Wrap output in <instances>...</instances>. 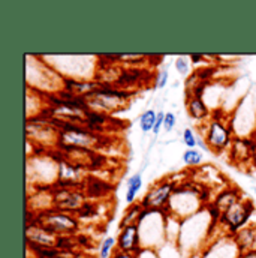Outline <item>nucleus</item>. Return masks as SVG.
Instances as JSON below:
<instances>
[{
  "mask_svg": "<svg viewBox=\"0 0 256 258\" xmlns=\"http://www.w3.org/2000/svg\"><path fill=\"white\" fill-rule=\"evenodd\" d=\"M116 239H117V251L120 252L130 254L138 258L144 251L138 225H129L125 228H119V234Z\"/></svg>",
  "mask_w": 256,
  "mask_h": 258,
  "instance_id": "12",
  "label": "nucleus"
},
{
  "mask_svg": "<svg viewBox=\"0 0 256 258\" xmlns=\"http://www.w3.org/2000/svg\"><path fill=\"white\" fill-rule=\"evenodd\" d=\"M235 258H256V248L250 249V251H246V252H240Z\"/></svg>",
  "mask_w": 256,
  "mask_h": 258,
  "instance_id": "31",
  "label": "nucleus"
},
{
  "mask_svg": "<svg viewBox=\"0 0 256 258\" xmlns=\"http://www.w3.org/2000/svg\"><path fill=\"white\" fill-rule=\"evenodd\" d=\"M111 258H136V257H133V255H130V254L120 252V251H116V252H114V255H113Z\"/></svg>",
  "mask_w": 256,
  "mask_h": 258,
  "instance_id": "32",
  "label": "nucleus"
},
{
  "mask_svg": "<svg viewBox=\"0 0 256 258\" xmlns=\"http://www.w3.org/2000/svg\"><path fill=\"white\" fill-rule=\"evenodd\" d=\"M176 125H177V117H176V114H174V113H171V111L165 113L163 129H165L166 132H173L174 128H176Z\"/></svg>",
  "mask_w": 256,
  "mask_h": 258,
  "instance_id": "27",
  "label": "nucleus"
},
{
  "mask_svg": "<svg viewBox=\"0 0 256 258\" xmlns=\"http://www.w3.org/2000/svg\"><path fill=\"white\" fill-rule=\"evenodd\" d=\"M156 119H157V113L154 110H145L141 116H139V128L144 134L153 132L154 125H156Z\"/></svg>",
  "mask_w": 256,
  "mask_h": 258,
  "instance_id": "20",
  "label": "nucleus"
},
{
  "mask_svg": "<svg viewBox=\"0 0 256 258\" xmlns=\"http://www.w3.org/2000/svg\"><path fill=\"white\" fill-rule=\"evenodd\" d=\"M75 239H76V243H78V248H79V251H86V249H89V248H92V239L87 236V234H84V233H78L76 236H75Z\"/></svg>",
  "mask_w": 256,
  "mask_h": 258,
  "instance_id": "26",
  "label": "nucleus"
},
{
  "mask_svg": "<svg viewBox=\"0 0 256 258\" xmlns=\"http://www.w3.org/2000/svg\"><path fill=\"white\" fill-rule=\"evenodd\" d=\"M176 66V71L183 75V77H189L191 75V68H192V62H191V57L189 56H179L174 62Z\"/></svg>",
  "mask_w": 256,
  "mask_h": 258,
  "instance_id": "23",
  "label": "nucleus"
},
{
  "mask_svg": "<svg viewBox=\"0 0 256 258\" xmlns=\"http://www.w3.org/2000/svg\"><path fill=\"white\" fill-rule=\"evenodd\" d=\"M182 140H183V143H185V146H186L188 149H196V146H198V143H199V137H198V134L195 132V129L192 128H186L183 131Z\"/></svg>",
  "mask_w": 256,
  "mask_h": 258,
  "instance_id": "24",
  "label": "nucleus"
},
{
  "mask_svg": "<svg viewBox=\"0 0 256 258\" xmlns=\"http://www.w3.org/2000/svg\"><path fill=\"white\" fill-rule=\"evenodd\" d=\"M87 200L89 198L82 188H66V186L51 188L53 207L62 212L76 215Z\"/></svg>",
  "mask_w": 256,
  "mask_h": 258,
  "instance_id": "9",
  "label": "nucleus"
},
{
  "mask_svg": "<svg viewBox=\"0 0 256 258\" xmlns=\"http://www.w3.org/2000/svg\"><path fill=\"white\" fill-rule=\"evenodd\" d=\"M256 138L255 135H235L229 150L228 158L229 162L235 167H247L252 165V156L255 152Z\"/></svg>",
  "mask_w": 256,
  "mask_h": 258,
  "instance_id": "10",
  "label": "nucleus"
},
{
  "mask_svg": "<svg viewBox=\"0 0 256 258\" xmlns=\"http://www.w3.org/2000/svg\"><path fill=\"white\" fill-rule=\"evenodd\" d=\"M201 137L205 143V147L213 153L222 155L228 152L235 138L232 119H228V114L220 108L213 110L211 117L201 125Z\"/></svg>",
  "mask_w": 256,
  "mask_h": 258,
  "instance_id": "1",
  "label": "nucleus"
},
{
  "mask_svg": "<svg viewBox=\"0 0 256 258\" xmlns=\"http://www.w3.org/2000/svg\"><path fill=\"white\" fill-rule=\"evenodd\" d=\"M255 194H256V188H255Z\"/></svg>",
  "mask_w": 256,
  "mask_h": 258,
  "instance_id": "34",
  "label": "nucleus"
},
{
  "mask_svg": "<svg viewBox=\"0 0 256 258\" xmlns=\"http://www.w3.org/2000/svg\"><path fill=\"white\" fill-rule=\"evenodd\" d=\"M186 110L189 117L193 119L196 123L202 125L205 123L210 117H211V110L208 108V105L205 104L204 98H198V96H188L186 98Z\"/></svg>",
  "mask_w": 256,
  "mask_h": 258,
  "instance_id": "14",
  "label": "nucleus"
},
{
  "mask_svg": "<svg viewBox=\"0 0 256 258\" xmlns=\"http://www.w3.org/2000/svg\"><path fill=\"white\" fill-rule=\"evenodd\" d=\"M132 96H133L132 90H125L113 84L101 83L98 89L86 95L82 99L89 111H96V113H102L107 116H113L128 107Z\"/></svg>",
  "mask_w": 256,
  "mask_h": 258,
  "instance_id": "3",
  "label": "nucleus"
},
{
  "mask_svg": "<svg viewBox=\"0 0 256 258\" xmlns=\"http://www.w3.org/2000/svg\"><path fill=\"white\" fill-rule=\"evenodd\" d=\"M168 219L169 215L165 212L157 210H144L138 228L141 234V242L144 249H157L160 245H165L168 242Z\"/></svg>",
  "mask_w": 256,
  "mask_h": 258,
  "instance_id": "5",
  "label": "nucleus"
},
{
  "mask_svg": "<svg viewBox=\"0 0 256 258\" xmlns=\"http://www.w3.org/2000/svg\"><path fill=\"white\" fill-rule=\"evenodd\" d=\"M189 57H191V62H192V64L204 63V60L207 59V57H205V54H202V53H192Z\"/></svg>",
  "mask_w": 256,
  "mask_h": 258,
  "instance_id": "30",
  "label": "nucleus"
},
{
  "mask_svg": "<svg viewBox=\"0 0 256 258\" xmlns=\"http://www.w3.org/2000/svg\"><path fill=\"white\" fill-rule=\"evenodd\" d=\"M231 242L234 243V246L237 248L238 254L240 252H246L250 249L256 248V224H250L247 227H244L243 230H240L232 239Z\"/></svg>",
  "mask_w": 256,
  "mask_h": 258,
  "instance_id": "15",
  "label": "nucleus"
},
{
  "mask_svg": "<svg viewBox=\"0 0 256 258\" xmlns=\"http://www.w3.org/2000/svg\"><path fill=\"white\" fill-rule=\"evenodd\" d=\"M96 215H98V201H93V200H87L84 206L79 209V212L76 213L79 221L96 218Z\"/></svg>",
  "mask_w": 256,
  "mask_h": 258,
  "instance_id": "22",
  "label": "nucleus"
},
{
  "mask_svg": "<svg viewBox=\"0 0 256 258\" xmlns=\"http://www.w3.org/2000/svg\"><path fill=\"white\" fill-rule=\"evenodd\" d=\"M56 243H57V236L45 230L35 219L26 222V245L29 251L56 248Z\"/></svg>",
  "mask_w": 256,
  "mask_h": 258,
  "instance_id": "11",
  "label": "nucleus"
},
{
  "mask_svg": "<svg viewBox=\"0 0 256 258\" xmlns=\"http://www.w3.org/2000/svg\"><path fill=\"white\" fill-rule=\"evenodd\" d=\"M255 135V134H253ZM256 138V135H255ZM252 167L256 170V147H255V152H253V156H252Z\"/></svg>",
  "mask_w": 256,
  "mask_h": 258,
  "instance_id": "33",
  "label": "nucleus"
},
{
  "mask_svg": "<svg viewBox=\"0 0 256 258\" xmlns=\"http://www.w3.org/2000/svg\"><path fill=\"white\" fill-rule=\"evenodd\" d=\"M243 198H246V197H244V194H243L241 189H238V188L234 186V185H228V186H225L222 191L214 194L211 203L223 213V212H226L228 209H231L234 204H237L238 201H241Z\"/></svg>",
  "mask_w": 256,
  "mask_h": 258,
  "instance_id": "13",
  "label": "nucleus"
},
{
  "mask_svg": "<svg viewBox=\"0 0 256 258\" xmlns=\"http://www.w3.org/2000/svg\"><path fill=\"white\" fill-rule=\"evenodd\" d=\"M117 251V239L113 236L105 237L98 248V258H111Z\"/></svg>",
  "mask_w": 256,
  "mask_h": 258,
  "instance_id": "19",
  "label": "nucleus"
},
{
  "mask_svg": "<svg viewBox=\"0 0 256 258\" xmlns=\"http://www.w3.org/2000/svg\"><path fill=\"white\" fill-rule=\"evenodd\" d=\"M142 212H144V207L141 206V203H133V204L128 206V209L125 210V213L119 222V228H125L129 225H138Z\"/></svg>",
  "mask_w": 256,
  "mask_h": 258,
  "instance_id": "17",
  "label": "nucleus"
},
{
  "mask_svg": "<svg viewBox=\"0 0 256 258\" xmlns=\"http://www.w3.org/2000/svg\"><path fill=\"white\" fill-rule=\"evenodd\" d=\"M35 221L54 236H76L81 228V221L76 215L57 210L54 207L38 212Z\"/></svg>",
  "mask_w": 256,
  "mask_h": 258,
  "instance_id": "6",
  "label": "nucleus"
},
{
  "mask_svg": "<svg viewBox=\"0 0 256 258\" xmlns=\"http://www.w3.org/2000/svg\"><path fill=\"white\" fill-rule=\"evenodd\" d=\"M255 212V203L250 198H243L237 204H234L231 209L222 213L219 227L225 231V234L232 239L240 230L250 225L252 215Z\"/></svg>",
  "mask_w": 256,
  "mask_h": 258,
  "instance_id": "7",
  "label": "nucleus"
},
{
  "mask_svg": "<svg viewBox=\"0 0 256 258\" xmlns=\"http://www.w3.org/2000/svg\"><path fill=\"white\" fill-rule=\"evenodd\" d=\"M204 186H205L204 183H199L192 179L182 180L169 201L168 215L179 221H185L193 215L202 212L207 206L202 200Z\"/></svg>",
  "mask_w": 256,
  "mask_h": 258,
  "instance_id": "2",
  "label": "nucleus"
},
{
  "mask_svg": "<svg viewBox=\"0 0 256 258\" xmlns=\"http://www.w3.org/2000/svg\"><path fill=\"white\" fill-rule=\"evenodd\" d=\"M104 135L93 132L84 125L76 123H62L57 135L56 149L62 153L72 150H95L102 146Z\"/></svg>",
  "mask_w": 256,
  "mask_h": 258,
  "instance_id": "4",
  "label": "nucleus"
},
{
  "mask_svg": "<svg viewBox=\"0 0 256 258\" xmlns=\"http://www.w3.org/2000/svg\"><path fill=\"white\" fill-rule=\"evenodd\" d=\"M82 189H84L89 200L99 201L101 198L110 195V192L113 191V186L105 180H101L96 177H87L84 185H82Z\"/></svg>",
  "mask_w": 256,
  "mask_h": 258,
  "instance_id": "16",
  "label": "nucleus"
},
{
  "mask_svg": "<svg viewBox=\"0 0 256 258\" xmlns=\"http://www.w3.org/2000/svg\"><path fill=\"white\" fill-rule=\"evenodd\" d=\"M141 188H142V174L141 173L132 174L129 177L128 185H126V195H125V200L129 206L136 203V197H138V192L141 191Z\"/></svg>",
  "mask_w": 256,
  "mask_h": 258,
  "instance_id": "18",
  "label": "nucleus"
},
{
  "mask_svg": "<svg viewBox=\"0 0 256 258\" xmlns=\"http://www.w3.org/2000/svg\"><path fill=\"white\" fill-rule=\"evenodd\" d=\"M183 162H185V165H188L191 168H196V167L202 165L204 153L199 149H186L183 153Z\"/></svg>",
  "mask_w": 256,
  "mask_h": 258,
  "instance_id": "21",
  "label": "nucleus"
},
{
  "mask_svg": "<svg viewBox=\"0 0 256 258\" xmlns=\"http://www.w3.org/2000/svg\"><path fill=\"white\" fill-rule=\"evenodd\" d=\"M180 182L182 180L166 176V177L157 180L156 183H153L147 194L139 201L141 206L144 207V210H157V212L168 213L169 201L176 192V189L179 188Z\"/></svg>",
  "mask_w": 256,
  "mask_h": 258,
  "instance_id": "8",
  "label": "nucleus"
},
{
  "mask_svg": "<svg viewBox=\"0 0 256 258\" xmlns=\"http://www.w3.org/2000/svg\"><path fill=\"white\" fill-rule=\"evenodd\" d=\"M168 80H169V72L168 71H165V69L157 71L153 75V87L154 89H163L168 84Z\"/></svg>",
  "mask_w": 256,
  "mask_h": 258,
  "instance_id": "25",
  "label": "nucleus"
},
{
  "mask_svg": "<svg viewBox=\"0 0 256 258\" xmlns=\"http://www.w3.org/2000/svg\"><path fill=\"white\" fill-rule=\"evenodd\" d=\"M54 258H87L84 251H59Z\"/></svg>",
  "mask_w": 256,
  "mask_h": 258,
  "instance_id": "28",
  "label": "nucleus"
},
{
  "mask_svg": "<svg viewBox=\"0 0 256 258\" xmlns=\"http://www.w3.org/2000/svg\"><path fill=\"white\" fill-rule=\"evenodd\" d=\"M163 122H165V113L163 111H157V119H156V125L153 129V134L157 137V134L160 132V129L163 128Z\"/></svg>",
  "mask_w": 256,
  "mask_h": 258,
  "instance_id": "29",
  "label": "nucleus"
}]
</instances>
